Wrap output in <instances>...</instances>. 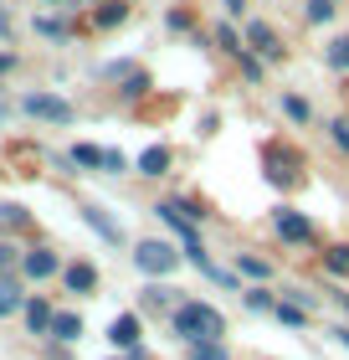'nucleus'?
<instances>
[{"mask_svg":"<svg viewBox=\"0 0 349 360\" xmlns=\"http://www.w3.org/2000/svg\"><path fill=\"white\" fill-rule=\"evenodd\" d=\"M334 273H349V248H329V257H324Z\"/></svg>","mask_w":349,"mask_h":360,"instance_id":"412c9836","label":"nucleus"},{"mask_svg":"<svg viewBox=\"0 0 349 360\" xmlns=\"http://www.w3.org/2000/svg\"><path fill=\"white\" fill-rule=\"evenodd\" d=\"M82 335V319L77 314H57L52 319V340H77Z\"/></svg>","mask_w":349,"mask_h":360,"instance_id":"ddd939ff","label":"nucleus"},{"mask_svg":"<svg viewBox=\"0 0 349 360\" xmlns=\"http://www.w3.org/2000/svg\"><path fill=\"white\" fill-rule=\"evenodd\" d=\"M334 335H339V345H349V330H334Z\"/></svg>","mask_w":349,"mask_h":360,"instance_id":"7c9ffc66","label":"nucleus"},{"mask_svg":"<svg viewBox=\"0 0 349 360\" xmlns=\"http://www.w3.org/2000/svg\"><path fill=\"white\" fill-rule=\"evenodd\" d=\"M175 330L185 335L190 345H201V340H221V335H226V319L216 314L211 304L190 299V304H180V309H175Z\"/></svg>","mask_w":349,"mask_h":360,"instance_id":"f257e3e1","label":"nucleus"},{"mask_svg":"<svg viewBox=\"0 0 349 360\" xmlns=\"http://www.w3.org/2000/svg\"><path fill=\"white\" fill-rule=\"evenodd\" d=\"M52 319H57V314H52V309H46L41 299H31V304H26V324H31L37 335H52Z\"/></svg>","mask_w":349,"mask_h":360,"instance_id":"6e6552de","label":"nucleus"},{"mask_svg":"<svg viewBox=\"0 0 349 360\" xmlns=\"http://www.w3.org/2000/svg\"><path fill=\"white\" fill-rule=\"evenodd\" d=\"M277 319L282 324H303V309H298V304H277Z\"/></svg>","mask_w":349,"mask_h":360,"instance_id":"a878e982","label":"nucleus"},{"mask_svg":"<svg viewBox=\"0 0 349 360\" xmlns=\"http://www.w3.org/2000/svg\"><path fill=\"white\" fill-rule=\"evenodd\" d=\"M124 15H129V6H124V0H108V6H103V11H98V15H93V21H98V26H103V31H108V26H119V21H124Z\"/></svg>","mask_w":349,"mask_h":360,"instance_id":"2eb2a0df","label":"nucleus"},{"mask_svg":"<svg viewBox=\"0 0 349 360\" xmlns=\"http://www.w3.org/2000/svg\"><path fill=\"white\" fill-rule=\"evenodd\" d=\"M246 41L257 46V57H282V46H277V31H272L268 21H252V26H246Z\"/></svg>","mask_w":349,"mask_h":360,"instance_id":"39448f33","label":"nucleus"},{"mask_svg":"<svg viewBox=\"0 0 349 360\" xmlns=\"http://www.w3.org/2000/svg\"><path fill=\"white\" fill-rule=\"evenodd\" d=\"M272 226H277V237H282V242H313V226L298 217V211H277V221H272Z\"/></svg>","mask_w":349,"mask_h":360,"instance_id":"20e7f679","label":"nucleus"},{"mask_svg":"<svg viewBox=\"0 0 349 360\" xmlns=\"http://www.w3.org/2000/svg\"><path fill=\"white\" fill-rule=\"evenodd\" d=\"M329 15H334L329 0H308V21H329Z\"/></svg>","mask_w":349,"mask_h":360,"instance_id":"393cba45","label":"nucleus"},{"mask_svg":"<svg viewBox=\"0 0 349 360\" xmlns=\"http://www.w3.org/2000/svg\"><path fill=\"white\" fill-rule=\"evenodd\" d=\"M216 41H221L226 52H237V57H242V41H237V31H231V26H216Z\"/></svg>","mask_w":349,"mask_h":360,"instance_id":"4be33fe9","label":"nucleus"},{"mask_svg":"<svg viewBox=\"0 0 349 360\" xmlns=\"http://www.w3.org/2000/svg\"><path fill=\"white\" fill-rule=\"evenodd\" d=\"M124 77V98H144V88H149V77L144 72H134V68H113Z\"/></svg>","mask_w":349,"mask_h":360,"instance_id":"f8f14e48","label":"nucleus"},{"mask_svg":"<svg viewBox=\"0 0 349 360\" xmlns=\"http://www.w3.org/2000/svg\"><path fill=\"white\" fill-rule=\"evenodd\" d=\"M124 165H129L124 150H108V155H103V170H124Z\"/></svg>","mask_w":349,"mask_h":360,"instance_id":"bb28decb","label":"nucleus"},{"mask_svg":"<svg viewBox=\"0 0 349 360\" xmlns=\"http://www.w3.org/2000/svg\"><path fill=\"white\" fill-rule=\"evenodd\" d=\"M144 304H149V309H170V304H175V288H149ZM175 309H180V304H175Z\"/></svg>","mask_w":349,"mask_h":360,"instance_id":"a211bd4d","label":"nucleus"},{"mask_svg":"<svg viewBox=\"0 0 349 360\" xmlns=\"http://www.w3.org/2000/svg\"><path fill=\"white\" fill-rule=\"evenodd\" d=\"M103 155H108V150H93V144H77V150H72V165H103Z\"/></svg>","mask_w":349,"mask_h":360,"instance_id":"f3484780","label":"nucleus"},{"mask_svg":"<svg viewBox=\"0 0 349 360\" xmlns=\"http://www.w3.org/2000/svg\"><path fill=\"white\" fill-rule=\"evenodd\" d=\"M246 304H252V309H277V304H272V299H268L262 288H257V293H246Z\"/></svg>","mask_w":349,"mask_h":360,"instance_id":"c85d7f7f","label":"nucleus"},{"mask_svg":"<svg viewBox=\"0 0 349 360\" xmlns=\"http://www.w3.org/2000/svg\"><path fill=\"white\" fill-rule=\"evenodd\" d=\"M15 309H26L21 293H15V283H6V278H0V314H15Z\"/></svg>","mask_w":349,"mask_h":360,"instance_id":"dca6fc26","label":"nucleus"},{"mask_svg":"<svg viewBox=\"0 0 349 360\" xmlns=\"http://www.w3.org/2000/svg\"><path fill=\"white\" fill-rule=\"evenodd\" d=\"M134 263L144 268V273H175V263H180V252L170 248V242H139V252H134Z\"/></svg>","mask_w":349,"mask_h":360,"instance_id":"7ed1b4c3","label":"nucleus"},{"mask_svg":"<svg viewBox=\"0 0 349 360\" xmlns=\"http://www.w3.org/2000/svg\"><path fill=\"white\" fill-rule=\"evenodd\" d=\"M139 170L144 175H164V170H170V150H159V144H154V150H144L139 155Z\"/></svg>","mask_w":349,"mask_h":360,"instance_id":"9b49d317","label":"nucleus"},{"mask_svg":"<svg viewBox=\"0 0 349 360\" xmlns=\"http://www.w3.org/2000/svg\"><path fill=\"white\" fill-rule=\"evenodd\" d=\"M26 273H31V278H52V273H57V252H41V248L26 252Z\"/></svg>","mask_w":349,"mask_h":360,"instance_id":"9d476101","label":"nucleus"},{"mask_svg":"<svg viewBox=\"0 0 349 360\" xmlns=\"http://www.w3.org/2000/svg\"><path fill=\"white\" fill-rule=\"evenodd\" d=\"M82 221H88L98 237H108V242H124V226H119V221H108L98 206H82Z\"/></svg>","mask_w":349,"mask_h":360,"instance_id":"0eeeda50","label":"nucleus"},{"mask_svg":"<svg viewBox=\"0 0 349 360\" xmlns=\"http://www.w3.org/2000/svg\"><path fill=\"white\" fill-rule=\"evenodd\" d=\"M282 108H288V119H298V124L308 119V103H303V98H282Z\"/></svg>","mask_w":349,"mask_h":360,"instance_id":"b1692460","label":"nucleus"},{"mask_svg":"<svg viewBox=\"0 0 349 360\" xmlns=\"http://www.w3.org/2000/svg\"><path fill=\"white\" fill-rule=\"evenodd\" d=\"M21 108L31 113V119H46V124H72V103L57 98V93H31Z\"/></svg>","mask_w":349,"mask_h":360,"instance_id":"f03ea898","label":"nucleus"},{"mask_svg":"<svg viewBox=\"0 0 349 360\" xmlns=\"http://www.w3.org/2000/svg\"><path fill=\"white\" fill-rule=\"evenodd\" d=\"M6 68H11V57H6V52H0V72H6Z\"/></svg>","mask_w":349,"mask_h":360,"instance_id":"2f4dec72","label":"nucleus"},{"mask_svg":"<svg viewBox=\"0 0 349 360\" xmlns=\"http://www.w3.org/2000/svg\"><path fill=\"white\" fill-rule=\"evenodd\" d=\"M108 340H113L119 350H134V345H139V319H134V314H119V319L108 324Z\"/></svg>","mask_w":349,"mask_h":360,"instance_id":"423d86ee","label":"nucleus"},{"mask_svg":"<svg viewBox=\"0 0 349 360\" xmlns=\"http://www.w3.org/2000/svg\"><path fill=\"white\" fill-rule=\"evenodd\" d=\"M242 6H246V0H226V11H242Z\"/></svg>","mask_w":349,"mask_h":360,"instance_id":"c756f323","label":"nucleus"},{"mask_svg":"<svg viewBox=\"0 0 349 360\" xmlns=\"http://www.w3.org/2000/svg\"><path fill=\"white\" fill-rule=\"evenodd\" d=\"M190 360H231L221 340H201V345H190Z\"/></svg>","mask_w":349,"mask_h":360,"instance_id":"4468645a","label":"nucleus"},{"mask_svg":"<svg viewBox=\"0 0 349 360\" xmlns=\"http://www.w3.org/2000/svg\"><path fill=\"white\" fill-rule=\"evenodd\" d=\"M237 268H242L246 278H268V273H272L268 263H262V257H237Z\"/></svg>","mask_w":349,"mask_h":360,"instance_id":"6ab92c4d","label":"nucleus"},{"mask_svg":"<svg viewBox=\"0 0 349 360\" xmlns=\"http://www.w3.org/2000/svg\"><path fill=\"white\" fill-rule=\"evenodd\" d=\"M15 268V248H6V242H0V273H11Z\"/></svg>","mask_w":349,"mask_h":360,"instance_id":"cd10ccee","label":"nucleus"},{"mask_svg":"<svg viewBox=\"0 0 349 360\" xmlns=\"http://www.w3.org/2000/svg\"><path fill=\"white\" fill-rule=\"evenodd\" d=\"M329 62H334V68H344V72H349V37H339L334 46H329Z\"/></svg>","mask_w":349,"mask_h":360,"instance_id":"aec40b11","label":"nucleus"},{"mask_svg":"<svg viewBox=\"0 0 349 360\" xmlns=\"http://www.w3.org/2000/svg\"><path fill=\"white\" fill-rule=\"evenodd\" d=\"M0 221H6V226H21V221H26V211L15 206V201H6V206H0Z\"/></svg>","mask_w":349,"mask_h":360,"instance_id":"5701e85b","label":"nucleus"},{"mask_svg":"<svg viewBox=\"0 0 349 360\" xmlns=\"http://www.w3.org/2000/svg\"><path fill=\"white\" fill-rule=\"evenodd\" d=\"M93 283H98V268H93V263H72V268H67V288H72V293H88Z\"/></svg>","mask_w":349,"mask_h":360,"instance_id":"1a4fd4ad","label":"nucleus"}]
</instances>
